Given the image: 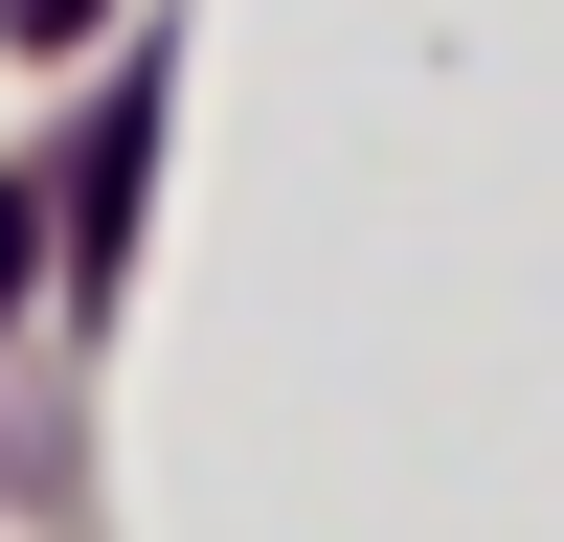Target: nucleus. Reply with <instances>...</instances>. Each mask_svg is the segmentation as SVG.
<instances>
[{"label":"nucleus","mask_w":564,"mask_h":542,"mask_svg":"<svg viewBox=\"0 0 564 542\" xmlns=\"http://www.w3.org/2000/svg\"><path fill=\"white\" fill-rule=\"evenodd\" d=\"M135 204H159V68H135L113 113L68 136V181H45V226H68V294H113V249H135Z\"/></svg>","instance_id":"1"},{"label":"nucleus","mask_w":564,"mask_h":542,"mask_svg":"<svg viewBox=\"0 0 564 542\" xmlns=\"http://www.w3.org/2000/svg\"><path fill=\"white\" fill-rule=\"evenodd\" d=\"M0 23H23V45H90V23H113V0H0Z\"/></svg>","instance_id":"2"}]
</instances>
